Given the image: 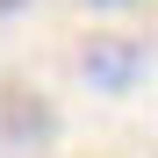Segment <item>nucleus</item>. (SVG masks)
<instances>
[{"label": "nucleus", "mask_w": 158, "mask_h": 158, "mask_svg": "<svg viewBox=\"0 0 158 158\" xmlns=\"http://www.w3.org/2000/svg\"><path fill=\"white\" fill-rule=\"evenodd\" d=\"M86 72H94L108 94H122L129 79L144 72V50H137V43H94V50H86Z\"/></svg>", "instance_id": "1"}, {"label": "nucleus", "mask_w": 158, "mask_h": 158, "mask_svg": "<svg viewBox=\"0 0 158 158\" xmlns=\"http://www.w3.org/2000/svg\"><path fill=\"white\" fill-rule=\"evenodd\" d=\"M15 7H29V0H0V15H15Z\"/></svg>", "instance_id": "2"}, {"label": "nucleus", "mask_w": 158, "mask_h": 158, "mask_svg": "<svg viewBox=\"0 0 158 158\" xmlns=\"http://www.w3.org/2000/svg\"><path fill=\"white\" fill-rule=\"evenodd\" d=\"M101 7H129V0H101Z\"/></svg>", "instance_id": "3"}]
</instances>
